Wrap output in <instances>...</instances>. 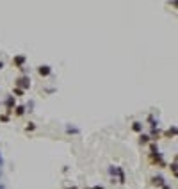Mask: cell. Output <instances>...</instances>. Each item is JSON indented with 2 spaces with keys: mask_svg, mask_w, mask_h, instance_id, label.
<instances>
[{
  "mask_svg": "<svg viewBox=\"0 0 178 189\" xmlns=\"http://www.w3.org/2000/svg\"><path fill=\"white\" fill-rule=\"evenodd\" d=\"M23 62H25V57H23V56H16L14 59H13V64H14L16 68H22Z\"/></svg>",
  "mask_w": 178,
  "mask_h": 189,
  "instance_id": "cell-1",
  "label": "cell"
},
{
  "mask_svg": "<svg viewBox=\"0 0 178 189\" xmlns=\"http://www.w3.org/2000/svg\"><path fill=\"white\" fill-rule=\"evenodd\" d=\"M151 184L157 186V187H162L166 182H164V178H162V177H153V178H151Z\"/></svg>",
  "mask_w": 178,
  "mask_h": 189,
  "instance_id": "cell-2",
  "label": "cell"
},
{
  "mask_svg": "<svg viewBox=\"0 0 178 189\" xmlns=\"http://www.w3.org/2000/svg\"><path fill=\"white\" fill-rule=\"evenodd\" d=\"M29 80H30L29 77H20V78L16 80V84H20V86H23V88H29V86H30V82H29Z\"/></svg>",
  "mask_w": 178,
  "mask_h": 189,
  "instance_id": "cell-3",
  "label": "cell"
},
{
  "mask_svg": "<svg viewBox=\"0 0 178 189\" xmlns=\"http://www.w3.org/2000/svg\"><path fill=\"white\" fill-rule=\"evenodd\" d=\"M39 75H50V68H48V66H41V68H39Z\"/></svg>",
  "mask_w": 178,
  "mask_h": 189,
  "instance_id": "cell-4",
  "label": "cell"
},
{
  "mask_svg": "<svg viewBox=\"0 0 178 189\" xmlns=\"http://www.w3.org/2000/svg\"><path fill=\"white\" fill-rule=\"evenodd\" d=\"M175 134H176V128L173 127V128H169V130H167V132H166V136H167V138H169V136H175Z\"/></svg>",
  "mask_w": 178,
  "mask_h": 189,
  "instance_id": "cell-5",
  "label": "cell"
},
{
  "mask_svg": "<svg viewBox=\"0 0 178 189\" xmlns=\"http://www.w3.org/2000/svg\"><path fill=\"white\" fill-rule=\"evenodd\" d=\"M148 141H150V138H148V136H143V134H141V143H143V145H146Z\"/></svg>",
  "mask_w": 178,
  "mask_h": 189,
  "instance_id": "cell-6",
  "label": "cell"
},
{
  "mask_svg": "<svg viewBox=\"0 0 178 189\" xmlns=\"http://www.w3.org/2000/svg\"><path fill=\"white\" fill-rule=\"evenodd\" d=\"M134 130H137V132L141 130V123H139V122H135V123H134Z\"/></svg>",
  "mask_w": 178,
  "mask_h": 189,
  "instance_id": "cell-7",
  "label": "cell"
},
{
  "mask_svg": "<svg viewBox=\"0 0 178 189\" xmlns=\"http://www.w3.org/2000/svg\"><path fill=\"white\" fill-rule=\"evenodd\" d=\"M16 114H18V116H22V114H23V107H22V105L16 107Z\"/></svg>",
  "mask_w": 178,
  "mask_h": 189,
  "instance_id": "cell-8",
  "label": "cell"
},
{
  "mask_svg": "<svg viewBox=\"0 0 178 189\" xmlns=\"http://www.w3.org/2000/svg\"><path fill=\"white\" fill-rule=\"evenodd\" d=\"M14 93H16V96H22V94H23V89H14Z\"/></svg>",
  "mask_w": 178,
  "mask_h": 189,
  "instance_id": "cell-9",
  "label": "cell"
},
{
  "mask_svg": "<svg viewBox=\"0 0 178 189\" xmlns=\"http://www.w3.org/2000/svg\"><path fill=\"white\" fill-rule=\"evenodd\" d=\"M93 189H103V187H102V186H96V187H93Z\"/></svg>",
  "mask_w": 178,
  "mask_h": 189,
  "instance_id": "cell-10",
  "label": "cell"
},
{
  "mask_svg": "<svg viewBox=\"0 0 178 189\" xmlns=\"http://www.w3.org/2000/svg\"><path fill=\"white\" fill-rule=\"evenodd\" d=\"M2 68H4V62H2V61H0V70H2Z\"/></svg>",
  "mask_w": 178,
  "mask_h": 189,
  "instance_id": "cell-11",
  "label": "cell"
},
{
  "mask_svg": "<svg viewBox=\"0 0 178 189\" xmlns=\"http://www.w3.org/2000/svg\"><path fill=\"white\" fill-rule=\"evenodd\" d=\"M70 189H77V187H70Z\"/></svg>",
  "mask_w": 178,
  "mask_h": 189,
  "instance_id": "cell-12",
  "label": "cell"
}]
</instances>
